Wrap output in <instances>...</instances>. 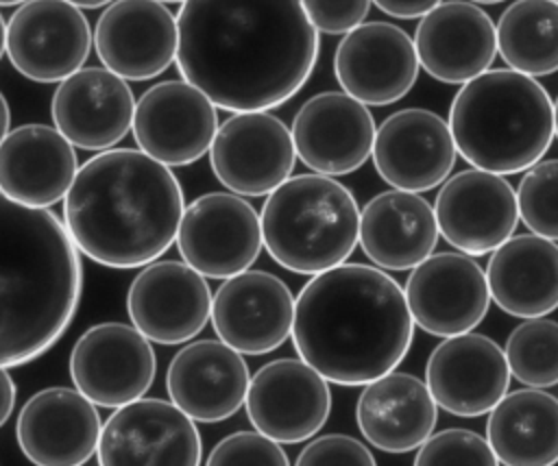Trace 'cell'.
Wrapping results in <instances>:
<instances>
[{
	"instance_id": "cell-1",
	"label": "cell",
	"mask_w": 558,
	"mask_h": 466,
	"mask_svg": "<svg viewBox=\"0 0 558 466\" xmlns=\"http://www.w3.org/2000/svg\"><path fill=\"white\" fill-rule=\"evenodd\" d=\"M177 30L183 81L233 113L288 102L318 61V30L301 0H185Z\"/></svg>"
},
{
	"instance_id": "cell-2",
	"label": "cell",
	"mask_w": 558,
	"mask_h": 466,
	"mask_svg": "<svg viewBox=\"0 0 558 466\" xmlns=\"http://www.w3.org/2000/svg\"><path fill=\"white\" fill-rule=\"evenodd\" d=\"M414 327L403 287L366 263L314 274L294 298V348L336 385H366L392 372L412 346Z\"/></svg>"
},
{
	"instance_id": "cell-3",
	"label": "cell",
	"mask_w": 558,
	"mask_h": 466,
	"mask_svg": "<svg viewBox=\"0 0 558 466\" xmlns=\"http://www.w3.org/2000/svg\"><path fill=\"white\" fill-rule=\"evenodd\" d=\"M183 203L168 165L135 148H109L78 168L63 198V224L87 259L144 268L177 242Z\"/></svg>"
},
{
	"instance_id": "cell-4",
	"label": "cell",
	"mask_w": 558,
	"mask_h": 466,
	"mask_svg": "<svg viewBox=\"0 0 558 466\" xmlns=\"http://www.w3.org/2000/svg\"><path fill=\"white\" fill-rule=\"evenodd\" d=\"M83 263L63 220L0 192V366H24L68 331Z\"/></svg>"
},
{
	"instance_id": "cell-5",
	"label": "cell",
	"mask_w": 558,
	"mask_h": 466,
	"mask_svg": "<svg viewBox=\"0 0 558 466\" xmlns=\"http://www.w3.org/2000/svg\"><path fill=\"white\" fill-rule=\"evenodd\" d=\"M458 155L493 174L525 172L554 142V102L547 89L517 70H486L464 83L449 107Z\"/></svg>"
},
{
	"instance_id": "cell-6",
	"label": "cell",
	"mask_w": 558,
	"mask_h": 466,
	"mask_svg": "<svg viewBox=\"0 0 558 466\" xmlns=\"http://www.w3.org/2000/svg\"><path fill=\"white\" fill-rule=\"evenodd\" d=\"M268 255L294 274L344 263L360 244V207L347 185L325 174H296L268 194L262 213Z\"/></svg>"
},
{
	"instance_id": "cell-7",
	"label": "cell",
	"mask_w": 558,
	"mask_h": 466,
	"mask_svg": "<svg viewBox=\"0 0 558 466\" xmlns=\"http://www.w3.org/2000/svg\"><path fill=\"white\" fill-rule=\"evenodd\" d=\"M98 466H201L194 420L163 398H137L111 412L100 429Z\"/></svg>"
},
{
	"instance_id": "cell-8",
	"label": "cell",
	"mask_w": 558,
	"mask_h": 466,
	"mask_svg": "<svg viewBox=\"0 0 558 466\" xmlns=\"http://www.w3.org/2000/svg\"><path fill=\"white\" fill-rule=\"evenodd\" d=\"M262 222L251 203L229 192L194 198L181 218L177 248L183 261L207 279H231L262 253Z\"/></svg>"
},
{
	"instance_id": "cell-9",
	"label": "cell",
	"mask_w": 558,
	"mask_h": 466,
	"mask_svg": "<svg viewBox=\"0 0 558 466\" xmlns=\"http://www.w3.org/2000/svg\"><path fill=\"white\" fill-rule=\"evenodd\" d=\"M155 372L150 340L124 322H98L85 329L70 353L72 383L96 407L118 409L144 398Z\"/></svg>"
},
{
	"instance_id": "cell-10",
	"label": "cell",
	"mask_w": 558,
	"mask_h": 466,
	"mask_svg": "<svg viewBox=\"0 0 558 466\" xmlns=\"http://www.w3.org/2000/svg\"><path fill=\"white\" fill-rule=\"evenodd\" d=\"M296 150L290 128L268 111L227 118L211 142L209 163L220 185L238 196H266L290 179Z\"/></svg>"
},
{
	"instance_id": "cell-11",
	"label": "cell",
	"mask_w": 558,
	"mask_h": 466,
	"mask_svg": "<svg viewBox=\"0 0 558 466\" xmlns=\"http://www.w3.org/2000/svg\"><path fill=\"white\" fill-rule=\"evenodd\" d=\"M92 44L87 17L65 0H26L7 24V57L35 83H61L78 72Z\"/></svg>"
},
{
	"instance_id": "cell-12",
	"label": "cell",
	"mask_w": 558,
	"mask_h": 466,
	"mask_svg": "<svg viewBox=\"0 0 558 466\" xmlns=\"http://www.w3.org/2000/svg\"><path fill=\"white\" fill-rule=\"evenodd\" d=\"M244 407L255 431L279 444H299L314 438L331 414L329 381L303 359H272L251 377Z\"/></svg>"
},
{
	"instance_id": "cell-13",
	"label": "cell",
	"mask_w": 558,
	"mask_h": 466,
	"mask_svg": "<svg viewBox=\"0 0 558 466\" xmlns=\"http://www.w3.org/2000/svg\"><path fill=\"white\" fill-rule=\"evenodd\" d=\"M403 292L414 324L436 338L473 331L493 301L486 272L464 253H432L412 268Z\"/></svg>"
},
{
	"instance_id": "cell-14",
	"label": "cell",
	"mask_w": 558,
	"mask_h": 466,
	"mask_svg": "<svg viewBox=\"0 0 558 466\" xmlns=\"http://www.w3.org/2000/svg\"><path fill=\"white\" fill-rule=\"evenodd\" d=\"M211 290L185 261L144 266L126 292L131 324L150 342L174 346L194 340L211 320Z\"/></svg>"
},
{
	"instance_id": "cell-15",
	"label": "cell",
	"mask_w": 558,
	"mask_h": 466,
	"mask_svg": "<svg viewBox=\"0 0 558 466\" xmlns=\"http://www.w3.org/2000/svg\"><path fill=\"white\" fill-rule=\"evenodd\" d=\"M434 213L445 242L471 257L499 248L519 224L514 187L504 176L477 168L456 172L440 185Z\"/></svg>"
},
{
	"instance_id": "cell-16",
	"label": "cell",
	"mask_w": 558,
	"mask_h": 466,
	"mask_svg": "<svg viewBox=\"0 0 558 466\" xmlns=\"http://www.w3.org/2000/svg\"><path fill=\"white\" fill-rule=\"evenodd\" d=\"M414 39L397 24L364 22L349 30L333 54V74L344 94L366 107L395 105L418 78Z\"/></svg>"
},
{
	"instance_id": "cell-17",
	"label": "cell",
	"mask_w": 558,
	"mask_h": 466,
	"mask_svg": "<svg viewBox=\"0 0 558 466\" xmlns=\"http://www.w3.org/2000/svg\"><path fill=\"white\" fill-rule=\"evenodd\" d=\"M216 131V105L185 81L157 83L135 102L133 139L168 168L198 161L209 152Z\"/></svg>"
},
{
	"instance_id": "cell-18",
	"label": "cell",
	"mask_w": 558,
	"mask_h": 466,
	"mask_svg": "<svg viewBox=\"0 0 558 466\" xmlns=\"http://www.w3.org/2000/svg\"><path fill=\"white\" fill-rule=\"evenodd\" d=\"M371 157L384 183L418 194L451 176L458 148L447 120L429 109L408 107L379 124Z\"/></svg>"
},
{
	"instance_id": "cell-19",
	"label": "cell",
	"mask_w": 558,
	"mask_h": 466,
	"mask_svg": "<svg viewBox=\"0 0 558 466\" xmlns=\"http://www.w3.org/2000/svg\"><path fill=\"white\" fill-rule=\"evenodd\" d=\"M504 348L482 333L442 338L425 364V383L436 405L453 416L488 414L510 388Z\"/></svg>"
},
{
	"instance_id": "cell-20",
	"label": "cell",
	"mask_w": 558,
	"mask_h": 466,
	"mask_svg": "<svg viewBox=\"0 0 558 466\" xmlns=\"http://www.w3.org/2000/svg\"><path fill=\"white\" fill-rule=\"evenodd\" d=\"M294 296L275 274L244 270L225 279L211 298L220 342L242 355H266L292 335Z\"/></svg>"
},
{
	"instance_id": "cell-21",
	"label": "cell",
	"mask_w": 558,
	"mask_h": 466,
	"mask_svg": "<svg viewBox=\"0 0 558 466\" xmlns=\"http://www.w3.org/2000/svg\"><path fill=\"white\" fill-rule=\"evenodd\" d=\"M296 157L316 174L344 176L373 155L375 120L366 105L344 91L307 98L292 120Z\"/></svg>"
},
{
	"instance_id": "cell-22",
	"label": "cell",
	"mask_w": 558,
	"mask_h": 466,
	"mask_svg": "<svg viewBox=\"0 0 558 466\" xmlns=\"http://www.w3.org/2000/svg\"><path fill=\"white\" fill-rule=\"evenodd\" d=\"M177 17L157 0H113L94 28V48L124 81H148L177 59Z\"/></svg>"
},
{
	"instance_id": "cell-23",
	"label": "cell",
	"mask_w": 558,
	"mask_h": 466,
	"mask_svg": "<svg viewBox=\"0 0 558 466\" xmlns=\"http://www.w3.org/2000/svg\"><path fill=\"white\" fill-rule=\"evenodd\" d=\"M100 416L76 388L52 385L35 392L20 409L15 438L35 466H83L98 451Z\"/></svg>"
},
{
	"instance_id": "cell-24",
	"label": "cell",
	"mask_w": 558,
	"mask_h": 466,
	"mask_svg": "<svg viewBox=\"0 0 558 466\" xmlns=\"http://www.w3.org/2000/svg\"><path fill=\"white\" fill-rule=\"evenodd\" d=\"M50 115L72 146L102 152L133 128V89L107 68H81L54 89Z\"/></svg>"
},
{
	"instance_id": "cell-25",
	"label": "cell",
	"mask_w": 558,
	"mask_h": 466,
	"mask_svg": "<svg viewBox=\"0 0 558 466\" xmlns=\"http://www.w3.org/2000/svg\"><path fill=\"white\" fill-rule=\"evenodd\" d=\"M421 68L447 85H464L484 74L497 57L490 15L469 0H447L425 13L414 30Z\"/></svg>"
},
{
	"instance_id": "cell-26",
	"label": "cell",
	"mask_w": 558,
	"mask_h": 466,
	"mask_svg": "<svg viewBox=\"0 0 558 466\" xmlns=\"http://www.w3.org/2000/svg\"><path fill=\"white\" fill-rule=\"evenodd\" d=\"M251 372L242 353L218 340L187 342L168 364L166 392L196 422L231 418L246 401Z\"/></svg>"
},
{
	"instance_id": "cell-27",
	"label": "cell",
	"mask_w": 558,
	"mask_h": 466,
	"mask_svg": "<svg viewBox=\"0 0 558 466\" xmlns=\"http://www.w3.org/2000/svg\"><path fill=\"white\" fill-rule=\"evenodd\" d=\"M78 159L74 146L48 124H22L0 144V192L15 203L48 209L65 198Z\"/></svg>"
},
{
	"instance_id": "cell-28",
	"label": "cell",
	"mask_w": 558,
	"mask_h": 466,
	"mask_svg": "<svg viewBox=\"0 0 558 466\" xmlns=\"http://www.w3.org/2000/svg\"><path fill=\"white\" fill-rule=\"evenodd\" d=\"M355 422L371 446L410 453L434 433L438 405L425 381L392 370L364 385L355 403Z\"/></svg>"
},
{
	"instance_id": "cell-29",
	"label": "cell",
	"mask_w": 558,
	"mask_h": 466,
	"mask_svg": "<svg viewBox=\"0 0 558 466\" xmlns=\"http://www.w3.org/2000/svg\"><path fill=\"white\" fill-rule=\"evenodd\" d=\"M440 231L434 207L414 192L388 189L360 211L362 253L381 270H412L425 261Z\"/></svg>"
},
{
	"instance_id": "cell-30",
	"label": "cell",
	"mask_w": 558,
	"mask_h": 466,
	"mask_svg": "<svg viewBox=\"0 0 558 466\" xmlns=\"http://www.w3.org/2000/svg\"><path fill=\"white\" fill-rule=\"evenodd\" d=\"M486 281L495 305L514 318H543L558 309V244L521 233L488 257Z\"/></svg>"
},
{
	"instance_id": "cell-31",
	"label": "cell",
	"mask_w": 558,
	"mask_h": 466,
	"mask_svg": "<svg viewBox=\"0 0 558 466\" xmlns=\"http://www.w3.org/2000/svg\"><path fill=\"white\" fill-rule=\"evenodd\" d=\"M486 440L504 466H556L558 398L541 388L508 392L488 412Z\"/></svg>"
},
{
	"instance_id": "cell-32",
	"label": "cell",
	"mask_w": 558,
	"mask_h": 466,
	"mask_svg": "<svg viewBox=\"0 0 558 466\" xmlns=\"http://www.w3.org/2000/svg\"><path fill=\"white\" fill-rule=\"evenodd\" d=\"M497 52L525 76L558 72V2L514 0L499 15Z\"/></svg>"
},
{
	"instance_id": "cell-33",
	"label": "cell",
	"mask_w": 558,
	"mask_h": 466,
	"mask_svg": "<svg viewBox=\"0 0 558 466\" xmlns=\"http://www.w3.org/2000/svg\"><path fill=\"white\" fill-rule=\"evenodd\" d=\"M510 375L527 388L558 385V322L549 318H527L517 324L506 340Z\"/></svg>"
},
{
	"instance_id": "cell-34",
	"label": "cell",
	"mask_w": 558,
	"mask_h": 466,
	"mask_svg": "<svg viewBox=\"0 0 558 466\" xmlns=\"http://www.w3.org/2000/svg\"><path fill=\"white\" fill-rule=\"evenodd\" d=\"M517 205L530 233L558 242V159H541L523 172Z\"/></svg>"
},
{
	"instance_id": "cell-35",
	"label": "cell",
	"mask_w": 558,
	"mask_h": 466,
	"mask_svg": "<svg viewBox=\"0 0 558 466\" xmlns=\"http://www.w3.org/2000/svg\"><path fill=\"white\" fill-rule=\"evenodd\" d=\"M412 466H499L486 438L464 427L432 433L414 455Z\"/></svg>"
},
{
	"instance_id": "cell-36",
	"label": "cell",
	"mask_w": 558,
	"mask_h": 466,
	"mask_svg": "<svg viewBox=\"0 0 558 466\" xmlns=\"http://www.w3.org/2000/svg\"><path fill=\"white\" fill-rule=\"evenodd\" d=\"M205 466H290V459L279 442L259 431H235L211 449Z\"/></svg>"
},
{
	"instance_id": "cell-37",
	"label": "cell",
	"mask_w": 558,
	"mask_h": 466,
	"mask_svg": "<svg viewBox=\"0 0 558 466\" xmlns=\"http://www.w3.org/2000/svg\"><path fill=\"white\" fill-rule=\"evenodd\" d=\"M294 466H377V459L357 438L325 433L303 446Z\"/></svg>"
},
{
	"instance_id": "cell-38",
	"label": "cell",
	"mask_w": 558,
	"mask_h": 466,
	"mask_svg": "<svg viewBox=\"0 0 558 466\" xmlns=\"http://www.w3.org/2000/svg\"><path fill=\"white\" fill-rule=\"evenodd\" d=\"M303 9L318 33L347 35L364 24L371 0H301Z\"/></svg>"
},
{
	"instance_id": "cell-39",
	"label": "cell",
	"mask_w": 558,
	"mask_h": 466,
	"mask_svg": "<svg viewBox=\"0 0 558 466\" xmlns=\"http://www.w3.org/2000/svg\"><path fill=\"white\" fill-rule=\"evenodd\" d=\"M381 13L399 20H414L429 13L442 0H371Z\"/></svg>"
},
{
	"instance_id": "cell-40",
	"label": "cell",
	"mask_w": 558,
	"mask_h": 466,
	"mask_svg": "<svg viewBox=\"0 0 558 466\" xmlns=\"http://www.w3.org/2000/svg\"><path fill=\"white\" fill-rule=\"evenodd\" d=\"M15 396H17L15 381H13V377L9 375V368L0 366V429L7 425V420H9L11 414H13Z\"/></svg>"
},
{
	"instance_id": "cell-41",
	"label": "cell",
	"mask_w": 558,
	"mask_h": 466,
	"mask_svg": "<svg viewBox=\"0 0 558 466\" xmlns=\"http://www.w3.org/2000/svg\"><path fill=\"white\" fill-rule=\"evenodd\" d=\"M9 126H11V109L4 94L0 91V144L9 135Z\"/></svg>"
},
{
	"instance_id": "cell-42",
	"label": "cell",
	"mask_w": 558,
	"mask_h": 466,
	"mask_svg": "<svg viewBox=\"0 0 558 466\" xmlns=\"http://www.w3.org/2000/svg\"><path fill=\"white\" fill-rule=\"evenodd\" d=\"M65 2H70V4H74L78 9H98V7L111 4L113 0H65Z\"/></svg>"
},
{
	"instance_id": "cell-43",
	"label": "cell",
	"mask_w": 558,
	"mask_h": 466,
	"mask_svg": "<svg viewBox=\"0 0 558 466\" xmlns=\"http://www.w3.org/2000/svg\"><path fill=\"white\" fill-rule=\"evenodd\" d=\"M4 52H7V24H4V17L0 13V59H2Z\"/></svg>"
},
{
	"instance_id": "cell-44",
	"label": "cell",
	"mask_w": 558,
	"mask_h": 466,
	"mask_svg": "<svg viewBox=\"0 0 558 466\" xmlns=\"http://www.w3.org/2000/svg\"><path fill=\"white\" fill-rule=\"evenodd\" d=\"M554 131H556V137H558V98L554 100Z\"/></svg>"
},
{
	"instance_id": "cell-45",
	"label": "cell",
	"mask_w": 558,
	"mask_h": 466,
	"mask_svg": "<svg viewBox=\"0 0 558 466\" xmlns=\"http://www.w3.org/2000/svg\"><path fill=\"white\" fill-rule=\"evenodd\" d=\"M26 0H0V7H15V4H24Z\"/></svg>"
},
{
	"instance_id": "cell-46",
	"label": "cell",
	"mask_w": 558,
	"mask_h": 466,
	"mask_svg": "<svg viewBox=\"0 0 558 466\" xmlns=\"http://www.w3.org/2000/svg\"><path fill=\"white\" fill-rule=\"evenodd\" d=\"M473 4H499V2H506V0H469Z\"/></svg>"
},
{
	"instance_id": "cell-47",
	"label": "cell",
	"mask_w": 558,
	"mask_h": 466,
	"mask_svg": "<svg viewBox=\"0 0 558 466\" xmlns=\"http://www.w3.org/2000/svg\"><path fill=\"white\" fill-rule=\"evenodd\" d=\"M157 2H163V4H172V2H181V4H183V2H185V0H157Z\"/></svg>"
},
{
	"instance_id": "cell-48",
	"label": "cell",
	"mask_w": 558,
	"mask_h": 466,
	"mask_svg": "<svg viewBox=\"0 0 558 466\" xmlns=\"http://www.w3.org/2000/svg\"><path fill=\"white\" fill-rule=\"evenodd\" d=\"M551 2H558V0H551Z\"/></svg>"
}]
</instances>
